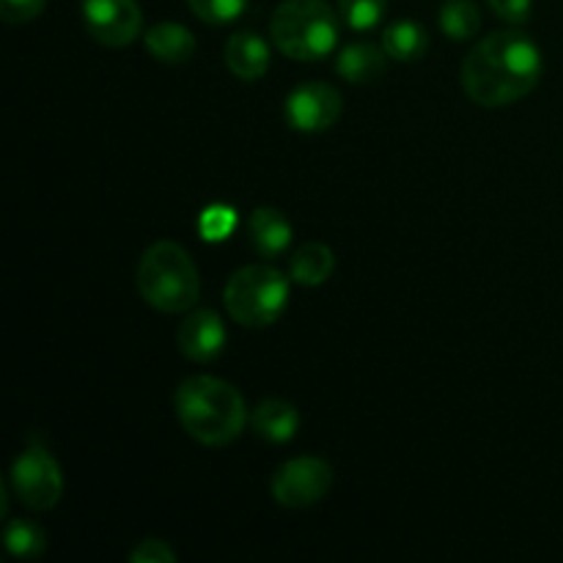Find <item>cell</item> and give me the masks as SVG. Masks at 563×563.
<instances>
[{
    "instance_id": "7c38bea8",
    "label": "cell",
    "mask_w": 563,
    "mask_h": 563,
    "mask_svg": "<svg viewBox=\"0 0 563 563\" xmlns=\"http://www.w3.org/2000/svg\"><path fill=\"white\" fill-rule=\"evenodd\" d=\"M225 64L240 80H258L269 69V47L258 33L240 31L225 44Z\"/></svg>"
},
{
    "instance_id": "2e32d148",
    "label": "cell",
    "mask_w": 563,
    "mask_h": 563,
    "mask_svg": "<svg viewBox=\"0 0 563 563\" xmlns=\"http://www.w3.org/2000/svg\"><path fill=\"white\" fill-rule=\"evenodd\" d=\"M383 47L388 53V58L401 60V64H416V60H421L427 55L429 33L418 22L399 20L385 27Z\"/></svg>"
},
{
    "instance_id": "5b68a950",
    "label": "cell",
    "mask_w": 563,
    "mask_h": 563,
    "mask_svg": "<svg viewBox=\"0 0 563 563\" xmlns=\"http://www.w3.org/2000/svg\"><path fill=\"white\" fill-rule=\"evenodd\" d=\"M225 311L242 328H269L289 302V280L267 264L236 269L223 289Z\"/></svg>"
},
{
    "instance_id": "d4e9b609",
    "label": "cell",
    "mask_w": 563,
    "mask_h": 563,
    "mask_svg": "<svg viewBox=\"0 0 563 563\" xmlns=\"http://www.w3.org/2000/svg\"><path fill=\"white\" fill-rule=\"evenodd\" d=\"M533 0H489V9L495 11V16L511 22V25H522L531 16Z\"/></svg>"
},
{
    "instance_id": "9a60e30c",
    "label": "cell",
    "mask_w": 563,
    "mask_h": 563,
    "mask_svg": "<svg viewBox=\"0 0 563 563\" xmlns=\"http://www.w3.org/2000/svg\"><path fill=\"white\" fill-rule=\"evenodd\" d=\"M146 49L163 64H187L196 53V36L179 22H159L146 31Z\"/></svg>"
},
{
    "instance_id": "603a6c76",
    "label": "cell",
    "mask_w": 563,
    "mask_h": 563,
    "mask_svg": "<svg viewBox=\"0 0 563 563\" xmlns=\"http://www.w3.org/2000/svg\"><path fill=\"white\" fill-rule=\"evenodd\" d=\"M234 223H236V218H234V212H231V209L212 207V209H207V212H203L201 223H198V225H201V231H203V236H207V240H223V236L231 234Z\"/></svg>"
},
{
    "instance_id": "7402d4cb",
    "label": "cell",
    "mask_w": 563,
    "mask_h": 563,
    "mask_svg": "<svg viewBox=\"0 0 563 563\" xmlns=\"http://www.w3.org/2000/svg\"><path fill=\"white\" fill-rule=\"evenodd\" d=\"M44 5H47V0H0V16L9 25H22V22L36 20Z\"/></svg>"
},
{
    "instance_id": "44dd1931",
    "label": "cell",
    "mask_w": 563,
    "mask_h": 563,
    "mask_svg": "<svg viewBox=\"0 0 563 563\" xmlns=\"http://www.w3.org/2000/svg\"><path fill=\"white\" fill-rule=\"evenodd\" d=\"M187 3L198 20L209 22V25H225L245 11L247 0H187Z\"/></svg>"
},
{
    "instance_id": "8fae6325",
    "label": "cell",
    "mask_w": 563,
    "mask_h": 563,
    "mask_svg": "<svg viewBox=\"0 0 563 563\" xmlns=\"http://www.w3.org/2000/svg\"><path fill=\"white\" fill-rule=\"evenodd\" d=\"M247 236L258 256L278 258L291 245V223L278 209L262 207L247 220Z\"/></svg>"
},
{
    "instance_id": "ffe728a7",
    "label": "cell",
    "mask_w": 563,
    "mask_h": 563,
    "mask_svg": "<svg viewBox=\"0 0 563 563\" xmlns=\"http://www.w3.org/2000/svg\"><path fill=\"white\" fill-rule=\"evenodd\" d=\"M339 14L352 31H372L388 14V0H339Z\"/></svg>"
},
{
    "instance_id": "cb8c5ba5",
    "label": "cell",
    "mask_w": 563,
    "mask_h": 563,
    "mask_svg": "<svg viewBox=\"0 0 563 563\" xmlns=\"http://www.w3.org/2000/svg\"><path fill=\"white\" fill-rule=\"evenodd\" d=\"M130 563H176V553L159 539H146L132 550Z\"/></svg>"
},
{
    "instance_id": "8992f818",
    "label": "cell",
    "mask_w": 563,
    "mask_h": 563,
    "mask_svg": "<svg viewBox=\"0 0 563 563\" xmlns=\"http://www.w3.org/2000/svg\"><path fill=\"white\" fill-rule=\"evenodd\" d=\"M333 487V467L319 456H297L275 471L273 498L286 509H308L317 506Z\"/></svg>"
},
{
    "instance_id": "ac0fdd59",
    "label": "cell",
    "mask_w": 563,
    "mask_h": 563,
    "mask_svg": "<svg viewBox=\"0 0 563 563\" xmlns=\"http://www.w3.org/2000/svg\"><path fill=\"white\" fill-rule=\"evenodd\" d=\"M438 25L451 42H467L482 31V11L473 0H449L440 9Z\"/></svg>"
},
{
    "instance_id": "7a4b0ae2",
    "label": "cell",
    "mask_w": 563,
    "mask_h": 563,
    "mask_svg": "<svg viewBox=\"0 0 563 563\" xmlns=\"http://www.w3.org/2000/svg\"><path fill=\"white\" fill-rule=\"evenodd\" d=\"M174 407L185 432L209 449L234 443L247 421V407L240 390L209 374L185 379L176 388Z\"/></svg>"
},
{
    "instance_id": "52a82bcc",
    "label": "cell",
    "mask_w": 563,
    "mask_h": 563,
    "mask_svg": "<svg viewBox=\"0 0 563 563\" xmlns=\"http://www.w3.org/2000/svg\"><path fill=\"white\" fill-rule=\"evenodd\" d=\"M11 484H14L16 498L33 511L55 509L64 495V476H60L58 462L44 449H27L16 456L11 467Z\"/></svg>"
},
{
    "instance_id": "277c9868",
    "label": "cell",
    "mask_w": 563,
    "mask_h": 563,
    "mask_svg": "<svg viewBox=\"0 0 563 563\" xmlns=\"http://www.w3.org/2000/svg\"><path fill=\"white\" fill-rule=\"evenodd\" d=\"M339 16L324 0H286L275 9L269 36L295 60H322L339 44Z\"/></svg>"
},
{
    "instance_id": "9c48e42d",
    "label": "cell",
    "mask_w": 563,
    "mask_h": 563,
    "mask_svg": "<svg viewBox=\"0 0 563 563\" xmlns=\"http://www.w3.org/2000/svg\"><path fill=\"white\" fill-rule=\"evenodd\" d=\"M82 22L104 47H126L141 36L143 14L135 0H82Z\"/></svg>"
},
{
    "instance_id": "3957f363",
    "label": "cell",
    "mask_w": 563,
    "mask_h": 563,
    "mask_svg": "<svg viewBox=\"0 0 563 563\" xmlns=\"http://www.w3.org/2000/svg\"><path fill=\"white\" fill-rule=\"evenodd\" d=\"M137 289L146 306L163 313L192 311L201 297V278L190 253L176 242H154L137 264Z\"/></svg>"
},
{
    "instance_id": "ba28073f",
    "label": "cell",
    "mask_w": 563,
    "mask_h": 563,
    "mask_svg": "<svg viewBox=\"0 0 563 563\" xmlns=\"http://www.w3.org/2000/svg\"><path fill=\"white\" fill-rule=\"evenodd\" d=\"M341 110H344V99L328 82H302L286 97L284 104L286 124L308 135L328 132L341 119Z\"/></svg>"
},
{
    "instance_id": "4fadbf2b",
    "label": "cell",
    "mask_w": 563,
    "mask_h": 563,
    "mask_svg": "<svg viewBox=\"0 0 563 563\" xmlns=\"http://www.w3.org/2000/svg\"><path fill=\"white\" fill-rule=\"evenodd\" d=\"M339 75L346 82H355V86H366V82L379 80L388 69V53H385L383 44L372 42H355L350 47H344V53L339 55V64H335Z\"/></svg>"
},
{
    "instance_id": "e0dca14e",
    "label": "cell",
    "mask_w": 563,
    "mask_h": 563,
    "mask_svg": "<svg viewBox=\"0 0 563 563\" xmlns=\"http://www.w3.org/2000/svg\"><path fill=\"white\" fill-rule=\"evenodd\" d=\"M333 269L335 256L328 245H322V242H308V245H302L289 262L291 280L300 286H322L324 280L333 275Z\"/></svg>"
},
{
    "instance_id": "30bf717a",
    "label": "cell",
    "mask_w": 563,
    "mask_h": 563,
    "mask_svg": "<svg viewBox=\"0 0 563 563\" xmlns=\"http://www.w3.org/2000/svg\"><path fill=\"white\" fill-rule=\"evenodd\" d=\"M176 346L196 363H212L225 350L223 319L209 308H196L176 328Z\"/></svg>"
},
{
    "instance_id": "5bb4252c",
    "label": "cell",
    "mask_w": 563,
    "mask_h": 563,
    "mask_svg": "<svg viewBox=\"0 0 563 563\" xmlns=\"http://www.w3.org/2000/svg\"><path fill=\"white\" fill-rule=\"evenodd\" d=\"M251 423L258 438L269 440V443H289L300 429V412L289 401L267 399L253 410Z\"/></svg>"
},
{
    "instance_id": "6da1fadb",
    "label": "cell",
    "mask_w": 563,
    "mask_h": 563,
    "mask_svg": "<svg viewBox=\"0 0 563 563\" xmlns=\"http://www.w3.org/2000/svg\"><path fill=\"white\" fill-rule=\"evenodd\" d=\"M542 80V53L520 31L489 33L462 64V88L482 108H506Z\"/></svg>"
},
{
    "instance_id": "d6986e66",
    "label": "cell",
    "mask_w": 563,
    "mask_h": 563,
    "mask_svg": "<svg viewBox=\"0 0 563 563\" xmlns=\"http://www.w3.org/2000/svg\"><path fill=\"white\" fill-rule=\"evenodd\" d=\"M5 548L16 559H38L47 548L44 531L31 520H14L5 528Z\"/></svg>"
}]
</instances>
